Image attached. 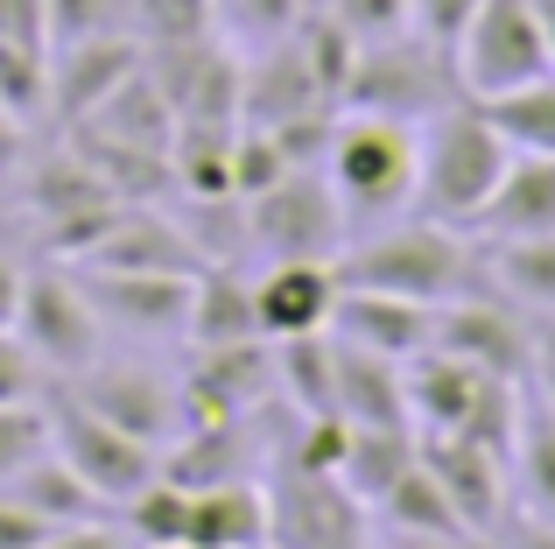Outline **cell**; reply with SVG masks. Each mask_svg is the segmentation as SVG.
<instances>
[{
	"instance_id": "1",
	"label": "cell",
	"mask_w": 555,
	"mask_h": 549,
	"mask_svg": "<svg viewBox=\"0 0 555 549\" xmlns=\"http://www.w3.org/2000/svg\"><path fill=\"white\" fill-rule=\"evenodd\" d=\"M506 163H514V141L492 127V113L478 106V99H450L415 135V205H422V219L472 233L486 197L500 191Z\"/></svg>"
},
{
	"instance_id": "2",
	"label": "cell",
	"mask_w": 555,
	"mask_h": 549,
	"mask_svg": "<svg viewBox=\"0 0 555 549\" xmlns=\"http://www.w3.org/2000/svg\"><path fill=\"white\" fill-rule=\"evenodd\" d=\"M331 268H338V289H379V296H408V303H429V310H443V303L472 296L486 282V254H472L457 226H436V219L338 247Z\"/></svg>"
},
{
	"instance_id": "3",
	"label": "cell",
	"mask_w": 555,
	"mask_h": 549,
	"mask_svg": "<svg viewBox=\"0 0 555 549\" xmlns=\"http://www.w3.org/2000/svg\"><path fill=\"white\" fill-rule=\"evenodd\" d=\"M324 177L338 191L345 219H387V212L415 205V127L387 120V113H345V120H331Z\"/></svg>"
},
{
	"instance_id": "4",
	"label": "cell",
	"mask_w": 555,
	"mask_h": 549,
	"mask_svg": "<svg viewBox=\"0 0 555 549\" xmlns=\"http://www.w3.org/2000/svg\"><path fill=\"white\" fill-rule=\"evenodd\" d=\"M450 99H464L450 50H436V42H422L415 28H408V36H387V42H359L338 106L345 113H387V120L415 127V120H429V113H443Z\"/></svg>"
},
{
	"instance_id": "5",
	"label": "cell",
	"mask_w": 555,
	"mask_h": 549,
	"mask_svg": "<svg viewBox=\"0 0 555 549\" xmlns=\"http://www.w3.org/2000/svg\"><path fill=\"white\" fill-rule=\"evenodd\" d=\"M450 64H457L464 99H500V92H520V85L548 78L555 50L542 36L534 0H478L472 28H464L457 50H450Z\"/></svg>"
},
{
	"instance_id": "6",
	"label": "cell",
	"mask_w": 555,
	"mask_h": 549,
	"mask_svg": "<svg viewBox=\"0 0 555 549\" xmlns=\"http://www.w3.org/2000/svg\"><path fill=\"white\" fill-rule=\"evenodd\" d=\"M42 401H50V451L64 458L70 472H78L85 486H92L99 500H113V514L127 508V500L141 494V486L163 472V451L141 437H127V430H113L106 416H92L78 395H64V387H42Z\"/></svg>"
},
{
	"instance_id": "7",
	"label": "cell",
	"mask_w": 555,
	"mask_h": 549,
	"mask_svg": "<svg viewBox=\"0 0 555 549\" xmlns=\"http://www.w3.org/2000/svg\"><path fill=\"white\" fill-rule=\"evenodd\" d=\"M246 233L274 261H338L345 247V205L331 191L324 163L288 169L282 183H268L260 197H246Z\"/></svg>"
},
{
	"instance_id": "8",
	"label": "cell",
	"mask_w": 555,
	"mask_h": 549,
	"mask_svg": "<svg viewBox=\"0 0 555 549\" xmlns=\"http://www.w3.org/2000/svg\"><path fill=\"white\" fill-rule=\"evenodd\" d=\"M268 549H373V508L331 472H296L274 458L268 480Z\"/></svg>"
},
{
	"instance_id": "9",
	"label": "cell",
	"mask_w": 555,
	"mask_h": 549,
	"mask_svg": "<svg viewBox=\"0 0 555 549\" xmlns=\"http://www.w3.org/2000/svg\"><path fill=\"white\" fill-rule=\"evenodd\" d=\"M14 339L42 359L50 381H70L99 359V339H106V317L92 310L78 274L64 268H36L22 274V310H14Z\"/></svg>"
},
{
	"instance_id": "10",
	"label": "cell",
	"mask_w": 555,
	"mask_h": 549,
	"mask_svg": "<svg viewBox=\"0 0 555 549\" xmlns=\"http://www.w3.org/2000/svg\"><path fill=\"white\" fill-rule=\"evenodd\" d=\"M64 395H78L92 416H106L113 430H127V437L155 444V451H169V444L183 437V381H169V373L155 367H134V359H92L85 373H70V381H56Z\"/></svg>"
},
{
	"instance_id": "11",
	"label": "cell",
	"mask_w": 555,
	"mask_h": 549,
	"mask_svg": "<svg viewBox=\"0 0 555 549\" xmlns=\"http://www.w3.org/2000/svg\"><path fill=\"white\" fill-rule=\"evenodd\" d=\"M28 205H36V219H42V247L64 254V261H78V254L92 247V240L106 233L113 219H120L127 197L113 191V183L99 177V169L85 163L78 149H64L56 163L36 169V183H28Z\"/></svg>"
},
{
	"instance_id": "12",
	"label": "cell",
	"mask_w": 555,
	"mask_h": 549,
	"mask_svg": "<svg viewBox=\"0 0 555 549\" xmlns=\"http://www.w3.org/2000/svg\"><path fill=\"white\" fill-rule=\"evenodd\" d=\"M149 78L163 85V99L177 106V127H240V78L246 64L225 42L197 36V42H149Z\"/></svg>"
},
{
	"instance_id": "13",
	"label": "cell",
	"mask_w": 555,
	"mask_h": 549,
	"mask_svg": "<svg viewBox=\"0 0 555 549\" xmlns=\"http://www.w3.org/2000/svg\"><path fill=\"white\" fill-rule=\"evenodd\" d=\"M436 353L464 359L478 373H500V381H528V359H534V324H520V310L492 296H457L436 310V331H429Z\"/></svg>"
},
{
	"instance_id": "14",
	"label": "cell",
	"mask_w": 555,
	"mask_h": 549,
	"mask_svg": "<svg viewBox=\"0 0 555 549\" xmlns=\"http://www.w3.org/2000/svg\"><path fill=\"white\" fill-rule=\"evenodd\" d=\"M268 387H274L268 339L197 353V367L183 373V430H197V423H246V416L268 401Z\"/></svg>"
},
{
	"instance_id": "15",
	"label": "cell",
	"mask_w": 555,
	"mask_h": 549,
	"mask_svg": "<svg viewBox=\"0 0 555 549\" xmlns=\"http://www.w3.org/2000/svg\"><path fill=\"white\" fill-rule=\"evenodd\" d=\"M422 465L436 472L443 500L457 508L464 536H486V528L506 522V494H514L506 451H492L478 437H422Z\"/></svg>"
},
{
	"instance_id": "16",
	"label": "cell",
	"mask_w": 555,
	"mask_h": 549,
	"mask_svg": "<svg viewBox=\"0 0 555 549\" xmlns=\"http://www.w3.org/2000/svg\"><path fill=\"white\" fill-rule=\"evenodd\" d=\"M85 282L99 317L127 331H183L190 317V289L197 274H163V268H70Z\"/></svg>"
},
{
	"instance_id": "17",
	"label": "cell",
	"mask_w": 555,
	"mask_h": 549,
	"mask_svg": "<svg viewBox=\"0 0 555 549\" xmlns=\"http://www.w3.org/2000/svg\"><path fill=\"white\" fill-rule=\"evenodd\" d=\"M149 42L141 36H92V42H56L50 50V113L78 127L120 78H134Z\"/></svg>"
},
{
	"instance_id": "18",
	"label": "cell",
	"mask_w": 555,
	"mask_h": 549,
	"mask_svg": "<svg viewBox=\"0 0 555 549\" xmlns=\"http://www.w3.org/2000/svg\"><path fill=\"white\" fill-rule=\"evenodd\" d=\"M331 310H338V268L331 261H274L254 282V317L268 345L331 331Z\"/></svg>"
},
{
	"instance_id": "19",
	"label": "cell",
	"mask_w": 555,
	"mask_h": 549,
	"mask_svg": "<svg viewBox=\"0 0 555 549\" xmlns=\"http://www.w3.org/2000/svg\"><path fill=\"white\" fill-rule=\"evenodd\" d=\"M429 331H436L429 303L379 296V289H338V310H331V339L359 345V353H379V359L429 353Z\"/></svg>"
},
{
	"instance_id": "20",
	"label": "cell",
	"mask_w": 555,
	"mask_h": 549,
	"mask_svg": "<svg viewBox=\"0 0 555 549\" xmlns=\"http://www.w3.org/2000/svg\"><path fill=\"white\" fill-rule=\"evenodd\" d=\"M500 381V373H478V367H464V359H450V353H415V359H401V387H408V423H415V437H450V430H464L472 423V409H478V395Z\"/></svg>"
},
{
	"instance_id": "21",
	"label": "cell",
	"mask_w": 555,
	"mask_h": 549,
	"mask_svg": "<svg viewBox=\"0 0 555 549\" xmlns=\"http://www.w3.org/2000/svg\"><path fill=\"white\" fill-rule=\"evenodd\" d=\"M70 268H163V274H197L204 254H197V240H190L183 226L155 219V212H141V205H120V219H113Z\"/></svg>"
},
{
	"instance_id": "22",
	"label": "cell",
	"mask_w": 555,
	"mask_h": 549,
	"mask_svg": "<svg viewBox=\"0 0 555 549\" xmlns=\"http://www.w3.org/2000/svg\"><path fill=\"white\" fill-rule=\"evenodd\" d=\"M183 549H268V486L260 480L190 486Z\"/></svg>"
},
{
	"instance_id": "23",
	"label": "cell",
	"mask_w": 555,
	"mask_h": 549,
	"mask_svg": "<svg viewBox=\"0 0 555 549\" xmlns=\"http://www.w3.org/2000/svg\"><path fill=\"white\" fill-rule=\"evenodd\" d=\"M472 233H486V240H534V233H555V155L514 149V163H506L500 191L486 197V212H478Z\"/></svg>"
},
{
	"instance_id": "24",
	"label": "cell",
	"mask_w": 555,
	"mask_h": 549,
	"mask_svg": "<svg viewBox=\"0 0 555 549\" xmlns=\"http://www.w3.org/2000/svg\"><path fill=\"white\" fill-rule=\"evenodd\" d=\"M78 127H92V135L106 141H127V149H149V155H169V141H177V106L163 99V85L149 78V56H141L134 78H120L106 99H99L92 113H85Z\"/></svg>"
},
{
	"instance_id": "25",
	"label": "cell",
	"mask_w": 555,
	"mask_h": 549,
	"mask_svg": "<svg viewBox=\"0 0 555 549\" xmlns=\"http://www.w3.org/2000/svg\"><path fill=\"white\" fill-rule=\"evenodd\" d=\"M506 472L514 494L534 522H555V401L542 387L520 381V416H514V444H506Z\"/></svg>"
},
{
	"instance_id": "26",
	"label": "cell",
	"mask_w": 555,
	"mask_h": 549,
	"mask_svg": "<svg viewBox=\"0 0 555 549\" xmlns=\"http://www.w3.org/2000/svg\"><path fill=\"white\" fill-rule=\"evenodd\" d=\"M190 345L197 353H218V345H246L260 339L254 317V282L240 268H197V289H190V317H183Z\"/></svg>"
},
{
	"instance_id": "27",
	"label": "cell",
	"mask_w": 555,
	"mask_h": 549,
	"mask_svg": "<svg viewBox=\"0 0 555 549\" xmlns=\"http://www.w3.org/2000/svg\"><path fill=\"white\" fill-rule=\"evenodd\" d=\"M415 458H422V437L408 423H352V444H345L338 480H345L352 500L379 508V500L401 486V472H415Z\"/></svg>"
},
{
	"instance_id": "28",
	"label": "cell",
	"mask_w": 555,
	"mask_h": 549,
	"mask_svg": "<svg viewBox=\"0 0 555 549\" xmlns=\"http://www.w3.org/2000/svg\"><path fill=\"white\" fill-rule=\"evenodd\" d=\"M331 353H338V416L345 423H408L401 359L359 353V345H345V339H331Z\"/></svg>"
},
{
	"instance_id": "29",
	"label": "cell",
	"mask_w": 555,
	"mask_h": 549,
	"mask_svg": "<svg viewBox=\"0 0 555 549\" xmlns=\"http://www.w3.org/2000/svg\"><path fill=\"white\" fill-rule=\"evenodd\" d=\"M8 494L28 500V508H36L50 528H85V522H106V514H113V500H99L56 451H42L22 480H8Z\"/></svg>"
},
{
	"instance_id": "30",
	"label": "cell",
	"mask_w": 555,
	"mask_h": 549,
	"mask_svg": "<svg viewBox=\"0 0 555 549\" xmlns=\"http://www.w3.org/2000/svg\"><path fill=\"white\" fill-rule=\"evenodd\" d=\"M274 387L288 395L296 416H338V353H331V331L274 345Z\"/></svg>"
},
{
	"instance_id": "31",
	"label": "cell",
	"mask_w": 555,
	"mask_h": 549,
	"mask_svg": "<svg viewBox=\"0 0 555 549\" xmlns=\"http://www.w3.org/2000/svg\"><path fill=\"white\" fill-rule=\"evenodd\" d=\"M169 177H177L190 197H204V205H240V197H232V127L183 120L177 141H169Z\"/></svg>"
},
{
	"instance_id": "32",
	"label": "cell",
	"mask_w": 555,
	"mask_h": 549,
	"mask_svg": "<svg viewBox=\"0 0 555 549\" xmlns=\"http://www.w3.org/2000/svg\"><path fill=\"white\" fill-rule=\"evenodd\" d=\"M486 282H500L506 303L555 310V233H534V240H492Z\"/></svg>"
},
{
	"instance_id": "33",
	"label": "cell",
	"mask_w": 555,
	"mask_h": 549,
	"mask_svg": "<svg viewBox=\"0 0 555 549\" xmlns=\"http://www.w3.org/2000/svg\"><path fill=\"white\" fill-rule=\"evenodd\" d=\"M0 113H8L14 127L50 113V42L0 36Z\"/></svg>"
},
{
	"instance_id": "34",
	"label": "cell",
	"mask_w": 555,
	"mask_h": 549,
	"mask_svg": "<svg viewBox=\"0 0 555 549\" xmlns=\"http://www.w3.org/2000/svg\"><path fill=\"white\" fill-rule=\"evenodd\" d=\"M478 106L492 113V127H500L514 149L528 155H555V71L534 85H520V92H500V99H478Z\"/></svg>"
},
{
	"instance_id": "35",
	"label": "cell",
	"mask_w": 555,
	"mask_h": 549,
	"mask_svg": "<svg viewBox=\"0 0 555 549\" xmlns=\"http://www.w3.org/2000/svg\"><path fill=\"white\" fill-rule=\"evenodd\" d=\"M379 522L387 528H415V536H464L457 508L443 500V486H436V472L415 458V472H401V486H393L387 500H379Z\"/></svg>"
},
{
	"instance_id": "36",
	"label": "cell",
	"mask_w": 555,
	"mask_h": 549,
	"mask_svg": "<svg viewBox=\"0 0 555 549\" xmlns=\"http://www.w3.org/2000/svg\"><path fill=\"white\" fill-rule=\"evenodd\" d=\"M127 536L141 549H183V522H190V486H177L169 472H155L134 500H127Z\"/></svg>"
},
{
	"instance_id": "37",
	"label": "cell",
	"mask_w": 555,
	"mask_h": 549,
	"mask_svg": "<svg viewBox=\"0 0 555 549\" xmlns=\"http://www.w3.org/2000/svg\"><path fill=\"white\" fill-rule=\"evenodd\" d=\"M42 36L92 42V36H134V0H42Z\"/></svg>"
},
{
	"instance_id": "38",
	"label": "cell",
	"mask_w": 555,
	"mask_h": 549,
	"mask_svg": "<svg viewBox=\"0 0 555 549\" xmlns=\"http://www.w3.org/2000/svg\"><path fill=\"white\" fill-rule=\"evenodd\" d=\"M218 28H225L232 42H246V50H274V42L296 36V22L310 8L302 0H211Z\"/></svg>"
},
{
	"instance_id": "39",
	"label": "cell",
	"mask_w": 555,
	"mask_h": 549,
	"mask_svg": "<svg viewBox=\"0 0 555 549\" xmlns=\"http://www.w3.org/2000/svg\"><path fill=\"white\" fill-rule=\"evenodd\" d=\"M50 451V401H0V486Z\"/></svg>"
},
{
	"instance_id": "40",
	"label": "cell",
	"mask_w": 555,
	"mask_h": 549,
	"mask_svg": "<svg viewBox=\"0 0 555 549\" xmlns=\"http://www.w3.org/2000/svg\"><path fill=\"white\" fill-rule=\"evenodd\" d=\"M345 444H352V423H345V416H302L296 437H288V451H282V465H296V472H331V480H338Z\"/></svg>"
},
{
	"instance_id": "41",
	"label": "cell",
	"mask_w": 555,
	"mask_h": 549,
	"mask_svg": "<svg viewBox=\"0 0 555 549\" xmlns=\"http://www.w3.org/2000/svg\"><path fill=\"white\" fill-rule=\"evenodd\" d=\"M134 28L149 42H197L218 28L211 0H134Z\"/></svg>"
},
{
	"instance_id": "42",
	"label": "cell",
	"mask_w": 555,
	"mask_h": 549,
	"mask_svg": "<svg viewBox=\"0 0 555 549\" xmlns=\"http://www.w3.org/2000/svg\"><path fill=\"white\" fill-rule=\"evenodd\" d=\"M324 14H331V22H338L352 42L408 36V0H324Z\"/></svg>"
},
{
	"instance_id": "43",
	"label": "cell",
	"mask_w": 555,
	"mask_h": 549,
	"mask_svg": "<svg viewBox=\"0 0 555 549\" xmlns=\"http://www.w3.org/2000/svg\"><path fill=\"white\" fill-rule=\"evenodd\" d=\"M472 14H478V0H408V28H415L422 42H436V50H457Z\"/></svg>"
},
{
	"instance_id": "44",
	"label": "cell",
	"mask_w": 555,
	"mask_h": 549,
	"mask_svg": "<svg viewBox=\"0 0 555 549\" xmlns=\"http://www.w3.org/2000/svg\"><path fill=\"white\" fill-rule=\"evenodd\" d=\"M42 387H50V373H42V359L28 353L14 331H0V401H36Z\"/></svg>"
},
{
	"instance_id": "45",
	"label": "cell",
	"mask_w": 555,
	"mask_h": 549,
	"mask_svg": "<svg viewBox=\"0 0 555 549\" xmlns=\"http://www.w3.org/2000/svg\"><path fill=\"white\" fill-rule=\"evenodd\" d=\"M50 536H56V528L42 522V514L28 508V500H14L8 486H0V549H42Z\"/></svg>"
},
{
	"instance_id": "46",
	"label": "cell",
	"mask_w": 555,
	"mask_h": 549,
	"mask_svg": "<svg viewBox=\"0 0 555 549\" xmlns=\"http://www.w3.org/2000/svg\"><path fill=\"white\" fill-rule=\"evenodd\" d=\"M528 387H542L555 401V310L534 317V359H528Z\"/></svg>"
},
{
	"instance_id": "47",
	"label": "cell",
	"mask_w": 555,
	"mask_h": 549,
	"mask_svg": "<svg viewBox=\"0 0 555 549\" xmlns=\"http://www.w3.org/2000/svg\"><path fill=\"white\" fill-rule=\"evenodd\" d=\"M42 549H127V536H113L106 522H85V528H56Z\"/></svg>"
},
{
	"instance_id": "48",
	"label": "cell",
	"mask_w": 555,
	"mask_h": 549,
	"mask_svg": "<svg viewBox=\"0 0 555 549\" xmlns=\"http://www.w3.org/2000/svg\"><path fill=\"white\" fill-rule=\"evenodd\" d=\"M22 261H14L8 247H0V331H14V310H22Z\"/></svg>"
},
{
	"instance_id": "49",
	"label": "cell",
	"mask_w": 555,
	"mask_h": 549,
	"mask_svg": "<svg viewBox=\"0 0 555 549\" xmlns=\"http://www.w3.org/2000/svg\"><path fill=\"white\" fill-rule=\"evenodd\" d=\"M506 549H555V522H534V514H520V522L506 528Z\"/></svg>"
},
{
	"instance_id": "50",
	"label": "cell",
	"mask_w": 555,
	"mask_h": 549,
	"mask_svg": "<svg viewBox=\"0 0 555 549\" xmlns=\"http://www.w3.org/2000/svg\"><path fill=\"white\" fill-rule=\"evenodd\" d=\"M464 536H415V528H387V536H373V549H457Z\"/></svg>"
},
{
	"instance_id": "51",
	"label": "cell",
	"mask_w": 555,
	"mask_h": 549,
	"mask_svg": "<svg viewBox=\"0 0 555 549\" xmlns=\"http://www.w3.org/2000/svg\"><path fill=\"white\" fill-rule=\"evenodd\" d=\"M534 14H542V36H548V50H555V0H534Z\"/></svg>"
},
{
	"instance_id": "52",
	"label": "cell",
	"mask_w": 555,
	"mask_h": 549,
	"mask_svg": "<svg viewBox=\"0 0 555 549\" xmlns=\"http://www.w3.org/2000/svg\"><path fill=\"white\" fill-rule=\"evenodd\" d=\"M8 169H14V135H0V183H8Z\"/></svg>"
},
{
	"instance_id": "53",
	"label": "cell",
	"mask_w": 555,
	"mask_h": 549,
	"mask_svg": "<svg viewBox=\"0 0 555 549\" xmlns=\"http://www.w3.org/2000/svg\"><path fill=\"white\" fill-rule=\"evenodd\" d=\"M0 135H14V120H8V113H0Z\"/></svg>"
}]
</instances>
